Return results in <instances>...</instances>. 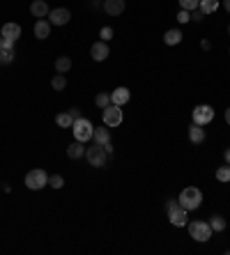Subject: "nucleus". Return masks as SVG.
Returning a JSON list of instances; mask_svg holds the SVG:
<instances>
[{
  "label": "nucleus",
  "instance_id": "c9c22d12",
  "mask_svg": "<svg viewBox=\"0 0 230 255\" xmlns=\"http://www.w3.org/2000/svg\"><path fill=\"white\" fill-rule=\"evenodd\" d=\"M224 5H226V12H230V0H224Z\"/></svg>",
  "mask_w": 230,
  "mask_h": 255
},
{
  "label": "nucleus",
  "instance_id": "9b49d317",
  "mask_svg": "<svg viewBox=\"0 0 230 255\" xmlns=\"http://www.w3.org/2000/svg\"><path fill=\"white\" fill-rule=\"evenodd\" d=\"M109 53H111V48H109V44L106 42H95L92 44V48H90V55H92L95 62H104V60L109 58Z\"/></svg>",
  "mask_w": 230,
  "mask_h": 255
},
{
  "label": "nucleus",
  "instance_id": "9d476101",
  "mask_svg": "<svg viewBox=\"0 0 230 255\" xmlns=\"http://www.w3.org/2000/svg\"><path fill=\"white\" fill-rule=\"evenodd\" d=\"M72 18V12L65 9V7H58V9H51L49 12V23L51 25H67Z\"/></svg>",
  "mask_w": 230,
  "mask_h": 255
},
{
  "label": "nucleus",
  "instance_id": "423d86ee",
  "mask_svg": "<svg viewBox=\"0 0 230 255\" xmlns=\"http://www.w3.org/2000/svg\"><path fill=\"white\" fill-rule=\"evenodd\" d=\"M191 118H194L196 125L205 127V125H210V122L214 120V108H212V106H207V104H200V106H196V108H194Z\"/></svg>",
  "mask_w": 230,
  "mask_h": 255
},
{
  "label": "nucleus",
  "instance_id": "7ed1b4c3",
  "mask_svg": "<svg viewBox=\"0 0 230 255\" xmlns=\"http://www.w3.org/2000/svg\"><path fill=\"white\" fill-rule=\"evenodd\" d=\"M212 226L210 221H191L189 223V235L196 239V242H210L212 239Z\"/></svg>",
  "mask_w": 230,
  "mask_h": 255
},
{
  "label": "nucleus",
  "instance_id": "aec40b11",
  "mask_svg": "<svg viewBox=\"0 0 230 255\" xmlns=\"http://www.w3.org/2000/svg\"><path fill=\"white\" fill-rule=\"evenodd\" d=\"M164 42L168 44V46H177V44L182 42V30H177V28L168 30V32L164 35Z\"/></svg>",
  "mask_w": 230,
  "mask_h": 255
},
{
  "label": "nucleus",
  "instance_id": "4be33fe9",
  "mask_svg": "<svg viewBox=\"0 0 230 255\" xmlns=\"http://www.w3.org/2000/svg\"><path fill=\"white\" fill-rule=\"evenodd\" d=\"M198 9L207 16V14H212V12H217V9H219V0H200Z\"/></svg>",
  "mask_w": 230,
  "mask_h": 255
},
{
  "label": "nucleus",
  "instance_id": "4468645a",
  "mask_svg": "<svg viewBox=\"0 0 230 255\" xmlns=\"http://www.w3.org/2000/svg\"><path fill=\"white\" fill-rule=\"evenodd\" d=\"M49 5H46V0H32V5H30V14L37 18H44V16H49Z\"/></svg>",
  "mask_w": 230,
  "mask_h": 255
},
{
  "label": "nucleus",
  "instance_id": "1a4fd4ad",
  "mask_svg": "<svg viewBox=\"0 0 230 255\" xmlns=\"http://www.w3.org/2000/svg\"><path fill=\"white\" fill-rule=\"evenodd\" d=\"M168 219L175 228H184L189 223V212L182 207V205H175V207L168 209Z\"/></svg>",
  "mask_w": 230,
  "mask_h": 255
},
{
  "label": "nucleus",
  "instance_id": "a878e982",
  "mask_svg": "<svg viewBox=\"0 0 230 255\" xmlns=\"http://www.w3.org/2000/svg\"><path fill=\"white\" fill-rule=\"evenodd\" d=\"M55 125H58V127H65V129H67V127L74 125V118L69 113H60L58 118H55Z\"/></svg>",
  "mask_w": 230,
  "mask_h": 255
},
{
  "label": "nucleus",
  "instance_id": "412c9836",
  "mask_svg": "<svg viewBox=\"0 0 230 255\" xmlns=\"http://www.w3.org/2000/svg\"><path fill=\"white\" fill-rule=\"evenodd\" d=\"M69 69H72V58L60 55V58L55 60V71H58V74H67Z\"/></svg>",
  "mask_w": 230,
  "mask_h": 255
},
{
  "label": "nucleus",
  "instance_id": "b1692460",
  "mask_svg": "<svg viewBox=\"0 0 230 255\" xmlns=\"http://www.w3.org/2000/svg\"><path fill=\"white\" fill-rule=\"evenodd\" d=\"M210 226H212L214 232H224L226 230V219L217 214V216H212V219H210Z\"/></svg>",
  "mask_w": 230,
  "mask_h": 255
},
{
  "label": "nucleus",
  "instance_id": "4c0bfd02",
  "mask_svg": "<svg viewBox=\"0 0 230 255\" xmlns=\"http://www.w3.org/2000/svg\"><path fill=\"white\" fill-rule=\"evenodd\" d=\"M228 35H230V25H228Z\"/></svg>",
  "mask_w": 230,
  "mask_h": 255
},
{
  "label": "nucleus",
  "instance_id": "20e7f679",
  "mask_svg": "<svg viewBox=\"0 0 230 255\" xmlns=\"http://www.w3.org/2000/svg\"><path fill=\"white\" fill-rule=\"evenodd\" d=\"M85 159L90 163L92 168H104L106 166V161H109V154H106V149L104 145H92V147H85Z\"/></svg>",
  "mask_w": 230,
  "mask_h": 255
},
{
  "label": "nucleus",
  "instance_id": "e433bc0d",
  "mask_svg": "<svg viewBox=\"0 0 230 255\" xmlns=\"http://www.w3.org/2000/svg\"><path fill=\"white\" fill-rule=\"evenodd\" d=\"M226 122H228V125H230V108H228V111H226Z\"/></svg>",
  "mask_w": 230,
  "mask_h": 255
},
{
  "label": "nucleus",
  "instance_id": "bb28decb",
  "mask_svg": "<svg viewBox=\"0 0 230 255\" xmlns=\"http://www.w3.org/2000/svg\"><path fill=\"white\" fill-rule=\"evenodd\" d=\"M198 5H200V0H180V7L187 9V12H196Z\"/></svg>",
  "mask_w": 230,
  "mask_h": 255
},
{
  "label": "nucleus",
  "instance_id": "f257e3e1",
  "mask_svg": "<svg viewBox=\"0 0 230 255\" xmlns=\"http://www.w3.org/2000/svg\"><path fill=\"white\" fill-rule=\"evenodd\" d=\"M177 202H180V205L187 209V212H194V209L200 207V202H203V193H200L196 186H187V189L180 193Z\"/></svg>",
  "mask_w": 230,
  "mask_h": 255
},
{
  "label": "nucleus",
  "instance_id": "c756f323",
  "mask_svg": "<svg viewBox=\"0 0 230 255\" xmlns=\"http://www.w3.org/2000/svg\"><path fill=\"white\" fill-rule=\"evenodd\" d=\"M99 37H102V42H109V39H113V28H111V25H104V28L99 30Z\"/></svg>",
  "mask_w": 230,
  "mask_h": 255
},
{
  "label": "nucleus",
  "instance_id": "58836bf2",
  "mask_svg": "<svg viewBox=\"0 0 230 255\" xmlns=\"http://www.w3.org/2000/svg\"><path fill=\"white\" fill-rule=\"evenodd\" d=\"M0 44H2V37H0Z\"/></svg>",
  "mask_w": 230,
  "mask_h": 255
},
{
  "label": "nucleus",
  "instance_id": "dca6fc26",
  "mask_svg": "<svg viewBox=\"0 0 230 255\" xmlns=\"http://www.w3.org/2000/svg\"><path fill=\"white\" fill-rule=\"evenodd\" d=\"M92 140L97 142V145H106V142H111V127H97L95 129V136H92Z\"/></svg>",
  "mask_w": 230,
  "mask_h": 255
},
{
  "label": "nucleus",
  "instance_id": "ddd939ff",
  "mask_svg": "<svg viewBox=\"0 0 230 255\" xmlns=\"http://www.w3.org/2000/svg\"><path fill=\"white\" fill-rule=\"evenodd\" d=\"M129 99H131V95L127 88H115V92H111V104H115V106H124Z\"/></svg>",
  "mask_w": 230,
  "mask_h": 255
},
{
  "label": "nucleus",
  "instance_id": "f03ea898",
  "mask_svg": "<svg viewBox=\"0 0 230 255\" xmlns=\"http://www.w3.org/2000/svg\"><path fill=\"white\" fill-rule=\"evenodd\" d=\"M72 131H74V138H76V140H81V142L92 140V136H95V127H92L90 120H85V118L74 120Z\"/></svg>",
  "mask_w": 230,
  "mask_h": 255
},
{
  "label": "nucleus",
  "instance_id": "5701e85b",
  "mask_svg": "<svg viewBox=\"0 0 230 255\" xmlns=\"http://www.w3.org/2000/svg\"><path fill=\"white\" fill-rule=\"evenodd\" d=\"M51 88H53L55 92H60V90H65V88H67V78H65V74H55L53 81H51Z\"/></svg>",
  "mask_w": 230,
  "mask_h": 255
},
{
  "label": "nucleus",
  "instance_id": "6e6552de",
  "mask_svg": "<svg viewBox=\"0 0 230 255\" xmlns=\"http://www.w3.org/2000/svg\"><path fill=\"white\" fill-rule=\"evenodd\" d=\"M0 37H2V44L14 46V44H16V39L21 37V25H18V23H5V25H2V30H0Z\"/></svg>",
  "mask_w": 230,
  "mask_h": 255
},
{
  "label": "nucleus",
  "instance_id": "a211bd4d",
  "mask_svg": "<svg viewBox=\"0 0 230 255\" xmlns=\"http://www.w3.org/2000/svg\"><path fill=\"white\" fill-rule=\"evenodd\" d=\"M67 156L69 159H81V156H85V145L81 140H74L69 147H67Z\"/></svg>",
  "mask_w": 230,
  "mask_h": 255
},
{
  "label": "nucleus",
  "instance_id": "f704fd0d",
  "mask_svg": "<svg viewBox=\"0 0 230 255\" xmlns=\"http://www.w3.org/2000/svg\"><path fill=\"white\" fill-rule=\"evenodd\" d=\"M224 159H226V163L230 166V149H226V152H224Z\"/></svg>",
  "mask_w": 230,
  "mask_h": 255
},
{
  "label": "nucleus",
  "instance_id": "2f4dec72",
  "mask_svg": "<svg viewBox=\"0 0 230 255\" xmlns=\"http://www.w3.org/2000/svg\"><path fill=\"white\" fill-rule=\"evenodd\" d=\"M67 113L72 115L74 120H79V118H81V111H79V108H69V111H67Z\"/></svg>",
  "mask_w": 230,
  "mask_h": 255
},
{
  "label": "nucleus",
  "instance_id": "0eeeda50",
  "mask_svg": "<svg viewBox=\"0 0 230 255\" xmlns=\"http://www.w3.org/2000/svg\"><path fill=\"white\" fill-rule=\"evenodd\" d=\"M104 125L111 127V129L120 127L122 125V106H115V104H111V106L104 108Z\"/></svg>",
  "mask_w": 230,
  "mask_h": 255
},
{
  "label": "nucleus",
  "instance_id": "2eb2a0df",
  "mask_svg": "<svg viewBox=\"0 0 230 255\" xmlns=\"http://www.w3.org/2000/svg\"><path fill=\"white\" fill-rule=\"evenodd\" d=\"M14 58H16V51H14V46L0 44V65H12Z\"/></svg>",
  "mask_w": 230,
  "mask_h": 255
},
{
  "label": "nucleus",
  "instance_id": "6ab92c4d",
  "mask_svg": "<svg viewBox=\"0 0 230 255\" xmlns=\"http://www.w3.org/2000/svg\"><path fill=\"white\" fill-rule=\"evenodd\" d=\"M51 35V23L49 21H44V18H39L35 23V37L37 39H46V37Z\"/></svg>",
  "mask_w": 230,
  "mask_h": 255
},
{
  "label": "nucleus",
  "instance_id": "393cba45",
  "mask_svg": "<svg viewBox=\"0 0 230 255\" xmlns=\"http://www.w3.org/2000/svg\"><path fill=\"white\" fill-rule=\"evenodd\" d=\"M95 104H97L99 108H106V106H111V92H99L97 97H95Z\"/></svg>",
  "mask_w": 230,
  "mask_h": 255
},
{
  "label": "nucleus",
  "instance_id": "473e14b6",
  "mask_svg": "<svg viewBox=\"0 0 230 255\" xmlns=\"http://www.w3.org/2000/svg\"><path fill=\"white\" fill-rule=\"evenodd\" d=\"M203 16H205V14L200 12V9H196V12H194V16H191V18H194V21H203Z\"/></svg>",
  "mask_w": 230,
  "mask_h": 255
},
{
  "label": "nucleus",
  "instance_id": "39448f33",
  "mask_svg": "<svg viewBox=\"0 0 230 255\" xmlns=\"http://www.w3.org/2000/svg\"><path fill=\"white\" fill-rule=\"evenodd\" d=\"M25 186L30 191L44 189V186H49V175H46L42 168H32V170H28V175H25Z\"/></svg>",
  "mask_w": 230,
  "mask_h": 255
},
{
  "label": "nucleus",
  "instance_id": "72a5a7b5",
  "mask_svg": "<svg viewBox=\"0 0 230 255\" xmlns=\"http://www.w3.org/2000/svg\"><path fill=\"white\" fill-rule=\"evenodd\" d=\"M104 149H106V154H113V145H111V142H106V145H104Z\"/></svg>",
  "mask_w": 230,
  "mask_h": 255
},
{
  "label": "nucleus",
  "instance_id": "c85d7f7f",
  "mask_svg": "<svg viewBox=\"0 0 230 255\" xmlns=\"http://www.w3.org/2000/svg\"><path fill=\"white\" fill-rule=\"evenodd\" d=\"M49 186H53V189H62V186H65L62 175H51V177H49Z\"/></svg>",
  "mask_w": 230,
  "mask_h": 255
},
{
  "label": "nucleus",
  "instance_id": "f3484780",
  "mask_svg": "<svg viewBox=\"0 0 230 255\" xmlns=\"http://www.w3.org/2000/svg\"><path fill=\"white\" fill-rule=\"evenodd\" d=\"M189 140L194 142V145H200V142L205 140V129H203L200 125H196V122H194V125L189 127Z\"/></svg>",
  "mask_w": 230,
  "mask_h": 255
},
{
  "label": "nucleus",
  "instance_id": "7c9ffc66",
  "mask_svg": "<svg viewBox=\"0 0 230 255\" xmlns=\"http://www.w3.org/2000/svg\"><path fill=\"white\" fill-rule=\"evenodd\" d=\"M177 21H180V23H189V21H191V12H187V9H182V12L177 14Z\"/></svg>",
  "mask_w": 230,
  "mask_h": 255
},
{
  "label": "nucleus",
  "instance_id": "cd10ccee",
  "mask_svg": "<svg viewBox=\"0 0 230 255\" xmlns=\"http://www.w3.org/2000/svg\"><path fill=\"white\" fill-rule=\"evenodd\" d=\"M217 179L219 182H230V166H221L217 170Z\"/></svg>",
  "mask_w": 230,
  "mask_h": 255
},
{
  "label": "nucleus",
  "instance_id": "f8f14e48",
  "mask_svg": "<svg viewBox=\"0 0 230 255\" xmlns=\"http://www.w3.org/2000/svg\"><path fill=\"white\" fill-rule=\"evenodd\" d=\"M104 12L109 16H120L124 12V0H104Z\"/></svg>",
  "mask_w": 230,
  "mask_h": 255
}]
</instances>
